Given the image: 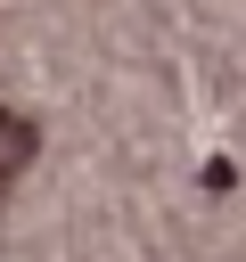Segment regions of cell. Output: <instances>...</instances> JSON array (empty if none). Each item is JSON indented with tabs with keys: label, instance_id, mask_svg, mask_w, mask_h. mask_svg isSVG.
Here are the masks:
<instances>
[{
	"label": "cell",
	"instance_id": "cell-1",
	"mask_svg": "<svg viewBox=\"0 0 246 262\" xmlns=\"http://www.w3.org/2000/svg\"><path fill=\"white\" fill-rule=\"evenodd\" d=\"M33 147H41V131H33L25 115H8V106H0V188H8V180L33 164Z\"/></svg>",
	"mask_w": 246,
	"mask_h": 262
}]
</instances>
